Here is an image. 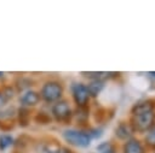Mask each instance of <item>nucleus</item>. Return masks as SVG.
<instances>
[{
  "label": "nucleus",
  "mask_w": 155,
  "mask_h": 153,
  "mask_svg": "<svg viewBox=\"0 0 155 153\" xmlns=\"http://www.w3.org/2000/svg\"><path fill=\"white\" fill-rule=\"evenodd\" d=\"M15 136L10 133H0V152H5L13 147Z\"/></svg>",
  "instance_id": "nucleus-18"
},
{
  "label": "nucleus",
  "mask_w": 155,
  "mask_h": 153,
  "mask_svg": "<svg viewBox=\"0 0 155 153\" xmlns=\"http://www.w3.org/2000/svg\"><path fill=\"white\" fill-rule=\"evenodd\" d=\"M64 84L58 78H47L45 80L39 88V94L41 98V102L52 105L61 99H63L64 95Z\"/></svg>",
  "instance_id": "nucleus-1"
},
{
  "label": "nucleus",
  "mask_w": 155,
  "mask_h": 153,
  "mask_svg": "<svg viewBox=\"0 0 155 153\" xmlns=\"http://www.w3.org/2000/svg\"><path fill=\"white\" fill-rule=\"evenodd\" d=\"M33 122H35L36 124H40V125H48L53 122V119H52L50 112L39 110L33 113Z\"/></svg>",
  "instance_id": "nucleus-17"
},
{
  "label": "nucleus",
  "mask_w": 155,
  "mask_h": 153,
  "mask_svg": "<svg viewBox=\"0 0 155 153\" xmlns=\"http://www.w3.org/2000/svg\"><path fill=\"white\" fill-rule=\"evenodd\" d=\"M97 151L99 153H116V148H115V146L110 141L101 142L97 146Z\"/></svg>",
  "instance_id": "nucleus-21"
},
{
  "label": "nucleus",
  "mask_w": 155,
  "mask_h": 153,
  "mask_svg": "<svg viewBox=\"0 0 155 153\" xmlns=\"http://www.w3.org/2000/svg\"><path fill=\"white\" fill-rule=\"evenodd\" d=\"M12 84L15 86L16 90L18 94L28 90V89H31L33 86H34V81L31 78V76H27V75H17L15 77V80L12 81Z\"/></svg>",
  "instance_id": "nucleus-11"
},
{
  "label": "nucleus",
  "mask_w": 155,
  "mask_h": 153,
  "mask_svg": "<svg viewBox=\"0 0 155 153\" xmlns=\"http://www.w3.org/2000/svg\"><path fill=\"white\" fill-rule=\"evenodd\" d=\"M70 96L75 107H86L90 102V95L86 88V83L74 81L70 84Z\"/></svg>",
  "instance_id": "nucleus-6"
},
{
  "label": "nucleus",
  "mask_w": 155,
  "mask_h": 153,
  "mask_svg": "<svg viewBox=\"0 0 155 153\" xmlns=\"http://www.w3.org/2000/svg\"><path fill=\"white\" fill-rule=\"evenodd\" d=\"M86 88L90 98H97L104 88V81H101V80L88 81V83H86Z\"/></svg>",
  "instance_id": "nucleus-16"
},
{
  "label": "nucleus",
  "mask_w": 155,
  "mask_h": 153,
  "mask_svg": "<svg viewBox=\"0 0 155 153\" xmlns=\"http://www.w3.org/2000/svg\"><path fill=\"white\" fill-rule=\"evenodd\" d=\"M0 89H1V93H2V95H4V99L6 100L7 104L12 102V101L16 100L17 96H18V93H17L15 86L12 84V82L5 81V82L0 83Z\"/></svg>",
  "instance_id": "nucleus-15"
},
{
  "label": "nucleus",
  "mask_w": 155,
  "mask_h": 153,
  "mask_svg": "<svg viewBox=\"0 0 155 153\" xmlns=\"http://www.w3.org/2000/svg\"><path fill=\"white\" fill-rule=\"evenodd\" d=\"M33 110L17 106V113H16V125L19 128H27L29 126L30 122L33 120Z\"/></svg>",
  "instance_id": "nucleus-10"
},
{
  "label": "nucleus",
  "mask_w": 155,
  "mask_h": 153,
  "mask_svg": "<svg viewBox=\"0 0 155 153\" xmlns=\"http://www.w3.org/2000/svg\"><path fill=\"white\" fill-rule=\"evenodd\" d=\"M17 105L10 102L0 108V130L1 133H10L16 128Z\"/></svg>",
  "instance_id": "nucleus-5"
},
{
  "label": "nucleus",
  "mask_w": 155,
  "mask_h": 153,
  "mask_svg": "<svg viewBox=\"0 0 155 153\" xmlns=\"http://www.w3.org/2000/svg\"><path fill=\"white\" fill-rule=\"evenodd\" d=\"M149 73H150L151 76H154V77H155V72H153V71H151V72H149Z\"/></svg>",
  "instance_id": "nucleus-25"
},
{
  "label": "nucleus",
  "mask_w": 155,
  "mask_h": 153,
  "mask_svg": "<svg viewBox=\"0 0 155 153\" xmlns=\"http://www.w3.org/2000/svg\"><path fill=\"white\" fill-rule=\"evenodd\" d=\"M154 153H155V152H154Z\"/></svg>",
  "instance_id": "nucleus-26"
},
{
  "label": "nucleus",
  "mask_w": 155,
  "mask_h": 153,
  "mask_svg": "<svg viewBox=\"0 0 155 153\" xmlns=\"http://www.w3.org/2000/svg\"><path fill=\"white\" fill-rule=\"evenodd\" d=\"M50 114L52 119L59 124H69L73 122V107L64 98L51 105Z\"/></svg>",
  "instance_id": "nucleus-3"
},
{
  "label": "nucleus",
  "mask_w": 155,
  "mask_h": 153,
  "mask_svg": "<svg viewBox=\"0 0 155 153\" xmlns=\"http://www.w3.org/2000/svg\"><path fill=\"white\" fill-rule=\"evenodd\" d=\"M122 153H145V147L140 140L132 137L124 142Z\"/></svg>",
  "instance_id": "nucleus-13"
},
{
  "label": "nucleus",
  "mask_w": 155,
  "mask_h": 153,
  "mask_svg": "<svg viewBox=\"0 0 155 153\" xmlns=\"http://www.w3.org/2000/svg\"><path fill=\"white\" fill-rule=\"evenodd\" d=\"M62 139L68 145V147L87 148L91 145L92 137L86 129L80 128H65L62 131Z\"/></svg>",
  "instance_id": "nucleus-2"
},
{
  "label": "nucleus",
  "mask_w": 155,
  "mask_h": 153,
  "mask_svg": "<svg viewBox=\"0 0 155 153\" xmlns=\"http://www.w3.org/2000/svg\"><path fill=\"white\" fill-rule=\"evenodd\" d=\"M90 117V107H75L73 108V122H76L80 129H87V122Z\"/></svg>",
  "instance_id": "nucleus-9"
},
{
  "label": "nucleus",
  "mask_w": 155,
  "mask_h": 153,
  "mask_svg": "<svg viewBox=\"0 0 155 153\" xmlns=\"http://www.w3.org/2000/svg\"><path fill=\"white\" fill-rule=\"evenodd\" d=\"M17 104H18L17 106L34 110L35 107H38L41 104V98H40L39 92L36 89L31 88V89H28V90L18 94Z\"/></svg>",
  "instance_id": "nucleus-7"
},
{
  "label": "nucleus",
  "mask_w": 155,
  "mask_h": 153,
  "mask_svg": "<svg viewBox=\"0 0 155 153\" xmlns=\"http://www.w3.org/2000/svg\"><path fill=\"white\" fill-rule=\"evenodd\" d=\"M150 111H155V100L147 99V100L138 101L132 106L131 116H136V114H140V113H145Z\"/></svg>",
  "instance_id": "nucleus-12"
},
{
  "label": "nucleus",
  "mask_w": 155,
  "mask_h": 153,
  "mask_svg": "<svg viewBox=\"0 0 155 153\" xmlns=\"http://www.w3.org/2000/svg\"><path fill=\"white\" fill-rule=\"evenodd\" d=\"M109 72H98V71H90V72H81L82 77L88 78V81H93V80H101V81H105V78L109 77Z\"/></svg>",
  "instance_id": "nucleus-19"
},
{
  "label": "nucleus",
  "mask_w": 155,
  "mask_h": 153,
  "mask_svg": "<svg viewBox=\"0 0 155 153\" xmlns=\"http://www.w3.org/2000/svg\"><path fill=\"white\" fill-rule=\"evenodd\" d=\"M5 81H6V72L0 71V83H2V82H5Z\"/></svg>",
  "instance_id": "nucleus-24"
},
{
  "label": "nucleus",
  "mask_w": 155,
  "mask_h": 153,
  "mask_svg": "<svg viewBox=\"0 0 155 153\" xmlns=\"http://www.w3.org/2000/svg\"><path fill=\"white\" fill-rule=\"evenodd\" d=\"M133 134L134 133H133L130 123L126 122V120L120 122L116 125V128H115V136L119 140H121V141H127V140L132 139L133 137Z\"/></svg>",
  "instance_id": "nucleus-14"
},
{
  "label": "nucleus",
  "mask_w": 155,
  "mask_h": 153,
  "mask_svg": "<svg viewBox=\"0 0 155 153\" xmlns=\"http://www.w3.org/2000/svg\"><path fill=\"white\" fill-rule=\"evenodd\" d=\"M128 123H130L133 133H139V134L147 133L155 124V111L131 116Z\"/></svg>",
  "instance_id": "nucleus-4"
},
{
  "label": "nucleus",
  "mask_w": 155,
  "mask_h": 153,
  "mask_svg": "<svg viewBox=\"0 0 155 153\" xmlns=\"http://www.w3.org/2000/svg\"><path fill=\"white\" fill-rule=\"evenodd\" d=\"M6 104H7V102H6V100L4 99V95H2L1 89H0V108H1V107H4Z\"/></svg>",
  "instance_id": "nucleus-23"
},
{
  "label": "nucleus",
  "mask_w": 155,
  "mask_h": 153,
  "mask_svg": "<svg viewBox=\"0 0 155 153\" xmlns=\"http://www.w3.org/2000/svg\"><path fill=\"white\" fill-rule=\"evenodd\" d=\"M144 145L151 149H155V124L147 131L144 136Z\"/></svg>",
  "instance_id": "nucleus-20"
},
{
  "label": "nucleus",
  "mask_w": 155,
  "mask_h": 153,
  "mask_svg": "<svg viewBox=\"0 0 155 153\" xmlns=\"http://www.w3.org/2000/svg\"><path fill=\"white\" fill-rule=\"evenodd\" d=\"M61 143L53 139V137H48L41 141H38L35 143V153H58L59 148H61Z\"/></svg>",
  "instance_id": "nucleus-8"
},
{
  "label": "nucleus",
  "mask_w": 155,
  "mask_h": 153,
  "mask_svg": "<svg viewBox=\"0 0 155 153\" xmlns=\"http://www.w3.org/2000/svg\"><path fill=\"white\" fill-rule=\"evenodd\" d=\"M58 153H75V152H74L70 147H68V146H61Z\"/></svg>",
  "instance_id": "nucleus-22"
}]
</instances>
